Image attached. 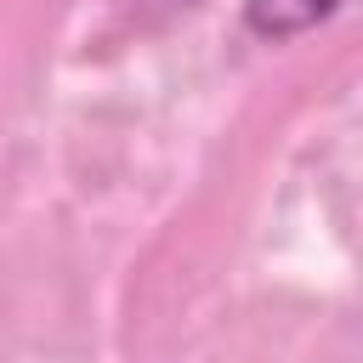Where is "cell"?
Segmentation results:
<instances>
[{
  "label": "cell",
  "instance_id": "1",
  "mask_svg": "<svg viewBox=\"0 0 363 363\" xmlns=\"http://www.w3.org/2000/svg\"><path fill=\"white\" fill-rule=\"evenodd\" d=\"M352 0H244V28L255 40H295L346 11Z\"/></svg>",
  "mask_w": 363,
  "mask_h": 363
}]
</instances>
